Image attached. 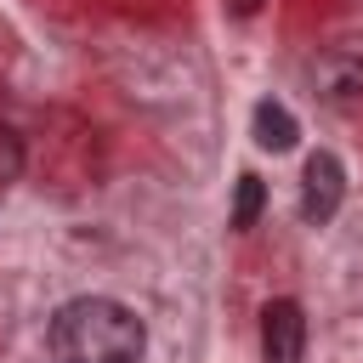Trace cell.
Returning a JSON list of instances; mask_svg holds the SVG:
<instances>
[{"label": "cell", "instance_id": "cell-1", "mask_svg": "<svg viewBox=\"0 0 363 363\" xmlns=\"http://www.w3.org/2000/svg\"><path fill=\"white\" fill-rule=\"evenodd\" d=\"M45 352H51V363H142L147 329L125 301L79 295V301L57 306V318L45 329Z\"/></svg>", "mask_w": 363, "mask_h": 363}, {"label": "cell", "instance_id": "cell-2", "mask_svg": "<svg viewBox=\"0 0 363 363\" xmlns=\"http://www.w3.org/2000/svg\"><path fill=\"white\" fill-rule=\"evenodd\" d=\"M340 204H346V164L329 147L306 153V164H301V221L306 227H329L340 216Z\"/></svg>", "mask_w": 363, "mask_h": 363}, {"label": "cell", "instance_id": "cell-3", "mask_svg": "<svg viewBox=\"0 0 363 363\" xmlns=\"http://www.w3.org/2000/svg\"><path fill=\"white\" fill-rule=\"evenodd\" d=\"M306 74H312L318 102H329V108H340V113L363 108V57H357V51H323Z\"/></svg>", "mask_w": 363, "mask_h": 363}, {"label": "cell", "instance_id": "cell-4", "mask_svg": "<svg viewBox=\"0 0 363 363\" xmlns=\"http://www.w3.org/2000/svg\"><path fill=\"white\" fill-rule=\"evenodd\" d=\"M261 357L267 363H301L306 357V312L301 301H267L261 312Z\"/></svg>", "mask_w": 363, "mask_h": 363}, {"label": "cell", "instance_id": "cell-5", "mask_svg": "<svg viewBox=\"0 0 363 363\" xmlns=\"http://www.w3.org/2000/svg\"><path fill=\"white\" fill-rule=\"evenodd\" d=\"M250 136H255V147H267V153H289V147L301 142V125H295V113H289L278 96H261L255 113H250Z\"/></svg>", "mask_w": 363, "mask_h": 363}, {"label": "cell", "instance_id": "cell-6", "mask_svg": "<svg viewBox=\"0 0 363 363\" xmlns=\"http://www.w3.org/2000/svg\"><path fill=\"white\" fill-rule=\"evenodd\" d=\"M261 204H267V187H261V176H255V170H244V176H238V187H233V227H238V233H250V227L261 221Z\"/></svg>", "mask_w": 363, "mask_h": 363}, {"label": "cell", "instance_id": "cell-7", "mask_svg": "<svg viewBox=\"0 0 363 363\" xmlns=\"http://www.w3.org/2000/svg\"><path fill=\"white\" fill-rule=\"evenodd\" d=\"M23 176V136L11 125H0V187H11Z\"/></svg>", "mask_w": 363, "mask_h": 363}, {"label": "cell", "instance_id": "cell-8", "mask_svg": "<svg viewBox=\"0 0 363 363\" xmlns=\"http://www.w3.org/2000/svg\"><path fill=\"white\" fill-rule=\"evenodd\" d=\"M227 11H233V17H255V11H261V0H227Z\"/></svg>", "mask_w": 363, "mask_h": 363}]
</instances>
